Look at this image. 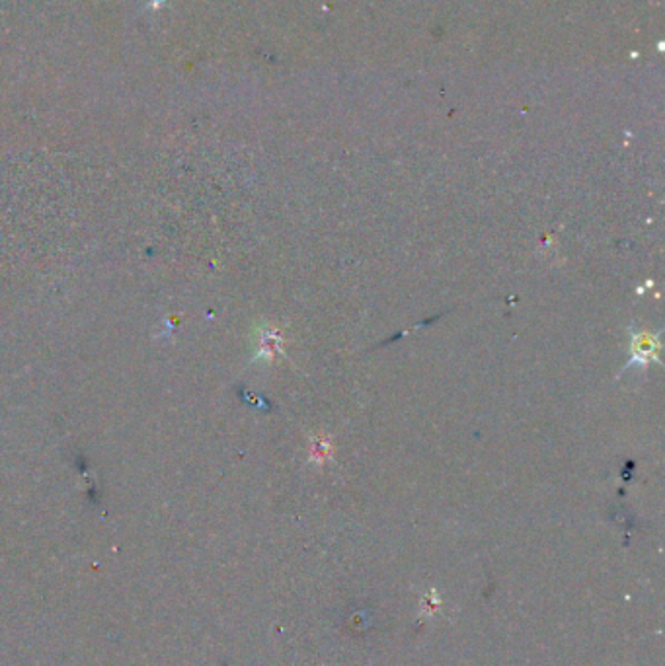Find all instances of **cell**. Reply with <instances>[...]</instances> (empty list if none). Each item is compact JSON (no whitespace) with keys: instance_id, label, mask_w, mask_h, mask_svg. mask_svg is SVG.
I'll return each instance as SVG.
<instances>
[{"instance_id":"cell-1","label":"cell","mask_w":665,"mask_h":666,"mask_svg":"<svg viewBox=\"0 0 665 666\" xmlns=\"http://www.w3.org/2000/svg\"><path fill=\"white\" fill-rule=\"evenodd\" d=\"M657 353V341L650 333L638 335L636 341L632 343V363H642L646 365L648 361H652Z\"/></svg>"}]
</instances>
